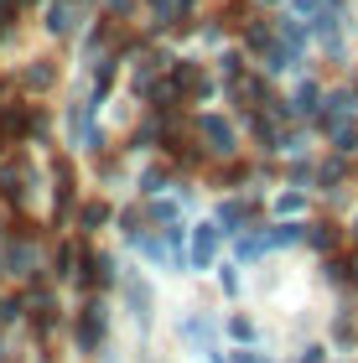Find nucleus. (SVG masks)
<instances>
[{
    "label": "nucleus",
    "instance_id": "f03ea898",
    "mask_svg": "<svg viewBox=\"0 0 358 363\" xmlns=\"http://www.w3.org/2000/svg\"><path fill=\"white\" fill-rule=\"evenodd\" d=\"M203 135L213 140V151H234V130H229V120H218V114H203Z\"/></svg>",
    "mask_w": 358,
    "mask_h": 363
},
{
    "label": "nucleus",
    "instance_id": "423d86ee",
    "mask_svg": "<svg viewBox=\"0 0 358 363\" xmlns=\"http://www.w3.org/2000/svg\"><path fill=\"white\" fill-rule=\"evenodd\" d=\"M26 84L47 89V84H52V68H47V62H31V68H26Z\"/></svg>",
    "mask_w": 358,
    "mask_h": 363
},
{
    "label": "nucleus",
    "instance_id": "0eeeda50",
    "mask_svg": "<svg viewBox=\"0 0 358 363\" xmlns=\"http://www.w3.org/2000/svg\"><path fill=\"white\" fill-rule=\"evenodd\" d=\"M73 26V6H57L52 11V31H68Z\"/></svg>",
    "mask_w": 358,
    "mask_h": 363
},
{
    "label": "nucleus",
    "instance_id": "f257e3e1",
    "mask_svg": "<svg viewBox=\"0 0 358 363\" xmlns=\"http://www.w3.org/2000/svg\"><path fill=\"white\" fill-rule=\"evenodd\" d=\"M99 337H104V306H89L84 327H78V348H99Z\"/></svg>",
    "mask_w": 358,
    "mask_h": 363
},
{
    "label": "nucleus",
    "instance_id": "1a4fd4ad",
    "mask_svg": "<svg viewBox=\"0 0 358 363\" xmlns=\"http://www.w3.org/2000/svg\"><path fill=\"white\" fill-rule=\"evenodd\" d=\"M0 11H6V16H11V11H16V0H0Z\"/></svg>",
    "mask_w": 358,
    "mask_h": 363
},
{
    "label": "nucleus",
    "instance_id": "20e7f679",
    "mask_svg": "<svg viewBox=\"0 0 358 363\" xmlns=\"http://www.w3.org/2000/svg\"><path fill=\"white\" fill-rule=\"evenodd\" d=\"M177 84H182L187 94H208V73L192 68V62H182V68H177Z\"/></svg>",
    "mask_w": 358,
    "mask_h": 363
},
{
    "label": "nucleus",
    "instance_id": "39448f33",
    "mask_svg": "<svg viewBox=\"0 0 358 363\" xmlns=\"http://www.w3.org/2000/svg\"><path fill=\"white\" fill-rule=\"evenodd\" d=\"M234 99H239V104H244V99L254 104V99H259V84H254V78H234Z\"/></svg>",
    "mask_w": 358,
    "mask_h": 363
},
{
    "label": "nucleus",
    "instance_id": "6e6552de",
    "mask_svg": "<svg viewBox=\"0 0 358 363\" xmlns=\"http://www.w3.org/2000/svg\"><path fill=\"white\" fill-rule=\"evenodd\" d=\"M84 223H104V203H89L84 208Z\"/></svg>",
    "mask_w": 358,
    "mask_h": 363
},
{
    "label": "nucleus",
    "instance_id": "7ed1b4c3",
    "mask_svg": "<svg viewBox=\"0 0 358 363\" xmlns=\"http://www.w3.org/2000/svg\"><path fill=\"white\" fill-rule=\"evenodd\" d=\"M213 255H218V234H213V228H198V239H192V259L208 265Z\"/></svg>",
    "mask_w": 358,
    "mask_h": 363
}]
</instances>
